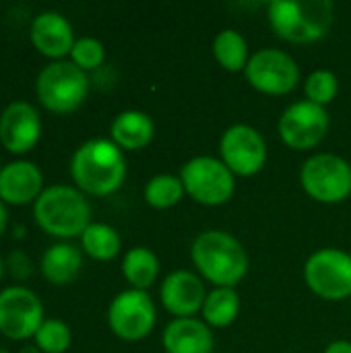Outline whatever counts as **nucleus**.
I'll return each mask as SVG.
<instances>
[{
    "label": "nucleus",
    "instance_id": "1",
    "mask_svg": "<svg viewBox=\"0 0 351 353\" xmlns=\"http://www.w3.org/2000/svg\"><path fill=\"white\" fill-rule=\"evenodd\" d=\"M70 172L74 182L89 194H112L126 176V161L118 145L95 139L87 141L72 155Z\"/></svg>",
    "mask_w": 351,
    "mask_h": 353
},
{
    "label": "nucleus",
    "instance_id": "2",
    "mask_svg": "<svg viewBox=\"0 0 351 353\" xmlns=\"http://www.w3.org/2000/svg\"><path fill=\"white\" fill-rule=\"evenodd\" d=\"M192 261L201 275L219 288H234L248 271L244 246L228 232H203L192 244Z\"/></svg>",
    "mask_w": 351,
    "mask_h": 353
},
{
    "label": "nucleus",
    "instance_id": "3",
    "mask_svg": "<svg viewBox=\"0 0 351 353\" xmlns=\"http://www.w3.org/2000/svg\"><path fill=\"white\" fill-rule=\"evenodd\" d=\"M275 33L294 43L321 39L333 23V4L327 0H275L269 4Z\"/></svg>",
    "mask_w": 351,
    "mask_h": 353
},
{
    "label": "nucleus",
    "instance_id": "4",
    "mask_svg": "<svg viewBox=\"0 0 351 353\" xmlns=\"http://www.w3.org/2000/svg\"><path fill=\"white\" fill-rule=\"evenodd\" d=\"M91 209L81 192L70 186H52L35 201V219L52 236L72 238L85 234Z\"/></svg>",
    "mask_w": 351,
    "mask_h": 353
},
{
    "label": "nucleus",
    "instance_id": "5",
    "mask_svg": "<svg viewBox=\"0 0 351 353\" xmlns=\"http://www.w3.org/2000/svg\"><path fill=\"white\" fill-rule=\"evenodd\" d=\"M89 91V79L83 68L70 62H54L37 77V97L52 112L77 110Z\"/></svg>",
    "mask_w": 351,
    "mask_h": 353
},
{
    "label": "nucleus",
    "instance_id": "6",
    "mask_svg": "<svg viewBox=\"0 0 351 353\" xmlns=\"http://www.w3.org/2000/svg\"><path fill=\"white\" fill-rule=\"evenodd\" d=\"M184 190L201 205H221L232 199L236 182L232 170L215 157H194L182 168Z\"/></svg>",
    "mask_w": 351,
    "mask_h": 353
},
{
    "label": "nucleus",
    "instance_id": "7",
    "mask_svg": "<svg viewBox=\"0 0 351 353\" xmlns=\"http://www.w3.org/2000/svg\"><path fill=\"white\" fill-rule=\"evenodd\" d=\"M300 180L304 190L321 203H341L351 192L350 163L331 153L310 157L300 172Z\"/></svg>",
    "mask_w": 351,
    "mask_h": 353
},
{
    "label": "nucleus",
    "instance_id": "8",
    "mask_svg": "<svg viewBox=\"0 0 351 353\" xmlns=\"http://www.w3.org/2000/svg\"><path fill=\"white\" fill-rule=\"evenodd\" d=\"M304 277L317 296L343 300L351 294V256L337 248H323L306 261Z\"/></svg>",
    "mask_w": 351,
    "mask_h": 353
},
{
    "label": "nucleus",
    "instance_id": "9",
    "mask_svg": "<svg viewBox=\"0 0 351 353\" xmlns=\"http://www.w3.org/2000/svg\"><path fill=\"white\" fill-rule=\"evenodd\" d=\"M244 70L250 85L269 95L290 93L300 79V68L296 60L290 54L273 48L252 54Z\"/></svg>",
    "mask_w": 351,
    "mask_h": 353
},
{
    "label": "nucleus",
    "instance_id": "10",
    "mask_svg": "<svg viewBox=\"0 0 351 353\" xmlns=\"http://www.w3.org/2000/svg\"><path fill=\"white\" fill-rule=\"evenodd\" d=\"M43 325V306L39 298L25 288H6L0 292V333L10 339H27Z\"/></svg>",
    "mask_w": 351,
    "mask_h": 353
},
{
    "label": "nucleus",
    "instance_id": "11",
    "mask_svg": "<svg viewBox=\"0 0 351 353\" xmlns=\"http://www.w3.org/2000/svg\"><path fill=\"white\" fill-rule=\"evenodd\" d=\"M108 321L118 337L139 341L147 337L155 325V304L143 290L122 292L110 304Z\"/></svg>",
    "mask_w": 351,
    "mask_h": 353
},
{
    "label": "nucleus",
    "instance_id": "12",
    "mask_svg": "<svg viewBox=\"0 0 351 353\" xmlns=\"http://www.w3.org/2000/svg\"><path fill=\"white\" fill-rule=\"evenodd\" d=\"M329 130V114L323 105L312 101H298L290 105L279 120V134L292 149L317 147Z\"/></svg>",
    "mask_w": 351,
    "mask_h": 353
},
{
    "label": "nucleus",
    "instance_id": "13",
    "mask_svg": "<svg viewBox=\"0 0 351 353\" xmlns=\"http://www.w3.org/2000/svg\"><path fill=\"white\" fill-rule=\"evenodd\" d=\"M223 163L238 176H252L267 161V145L259 130L246 124L230 126L221 137Z\"/></svg>",
    "mask_w": 351,
    "mask_h": 353
},
{
    "label": "nucleus",
    "instance_id": "14",
    "mask_svg": "<svg viewBox=\"0 0 351 353\" xmlns=\"http://www.w3.org/2000/svg\"><path fill=\"white\" fill-rule=\"evenodd\" d=\"M41 132L39 114L25 101L10 103L0 116V141L12 153L29 151Z\"/></svg>",
    "mask_w": 351,
    "mask_h": 353
},
{
    "label": "nucleus",
    "instance_id": "15",
    "mask_svg": "<svg viewBox=\"0 0 351 353\" xmlns=\"http://www.w3.org/2000/svg\"><path fill=\"white\" fill-rule=\"evenodd\" d=\"M205 300V288L190 271H176L161 285V302L178 319H190Z\"/></svg>",
    "mask_w": 351,
    "mask_h": 353
},
{
    "label": "nucleus",
    "instance_id": "16",
    "mask_svg": "<svg viewBox=\"0 0 351 353\" xmlns=\"http://www.w3.org/2000/svg\"><path fill=\"white\" fill-rule=\"evenodd\" d=\"M31 39L35 48L52 58H60L66 52H72V27L58 12H41L31 25Z\"/></svg>",
    "mask_w": 351,
    "mask_h": 353
},
{
    "label": "nucleus",
    "instance_id": "17",
    "mask_svg": "<svg viewBox=\"0 0 351 353\" xmlns=\"http://www.w3.org/2000/svg\"><path fill=\"white\" fill-rule=\"evenodd\" d=\"M41 190V172L29 161H14L0 172V199L10 205H23Z\"/></svg>",
    "mask_w": 351,
    "mask_h": 353
},
{
    "label": "nucleus",
    "instance_id": "18",
    "mask_svg": "<svg viewBox=\"0 0 351 353\" xmlns=\"http://www.w3.org/2000/svg\"><path fill=\"white\" fill-rule=\"evenodd\" d=\"M163 347L168 353H211L213 335L197 319H176L163 331Z\"/></svg>",
    "mask_w": 351,
    "mask_h": 353
},
{
    "label": "nucleus",
    "instance_id": "19",
    "mask_svg": "<svg viewBox=\"0 0 351 353\" xmlns=\"http://www.w3.org/2000/svg\"><path fill=\"white\" fill-rule=\"evenodd\" d=\"M155 132L153 120L139 110H128L116 116L112 122V137L124 149H143L151 143Z\"/></svg>",
    "mask_w": 351,
    "mask_h": 353
},
{
    "label": "nucleus",
    "instance_id": "20",
    "mask_svg": "<svg viewBox=\"0 0 351 353\" xmlns=\"http://www.w3.org/2000/svg\"><path fill=\"white\" fill-rule=\"evenodd\" d=\"M81 252L70 244H56L46 250L41 271L52 283H70L81 269Z\"/></svg>",
    "mask_w": 351,
    "mask_h": 353
},
{
    "label": "nucleus",
    "instance_id": "21",
    "mask_svg": "<svg viewBox=\"0 0 351 353\" xmlns=\"http://www.w3.org/2000/svg\"><path fill=\"white\" fill-rule=\"evenodd\" d=\"M122 271H124V277L134 285V290H145L155 281L159 273V263H157V256L149 248L139 246V248L128 250L122 263Z\"/></svg>",
    "mask_w": 351,
    "mask_h": 353
},
{
    "label": "nucleus",
    "instance_id": "22",
    "mask_svg": "<svg viewBox=\"0 0 351 353\" xmlns=\"http://www.w3.org/2000/svg\"><path fill=\"white\" fill-rule=\"evenodd\" d=\"M213 54H215L217 62L225 70H232V72L242 70L248 64L246 39L234 29H223L221 33H217V37L213 41Z\"/></svg>",
    "mask_w": 351,
    "mask_h": 353
},
{
    "label": "nucleus",
    "instance_id": "23",
    "mask_svg": "<svg viewBox=\"0 0 351 353\" xmlns=\"http://www.w3.org/2000/svg\"><path fill=\"white\" fill-rule=\"evenodd\" d=\"M240 310V298L234 288H219L211 292L203 304V316L213 327H228L236 321Z\"/></svg>",
    "mask_w": 351,
    "mask_h": 353
},
{
    "label": "nucleus",
    "instance_id": "24",
    "mask_svg": "<svg viewBox=\"0 0 351 353\" xmlns=\"http://www.w3.org/2000/svg\"><path fill=\"white\" fill-rule=\"evenodd\" d=\"M83 248L97 261H110L120 250V236L106 223H91L83 234Z\"/></svg>",
    "mask_w": 351,
    "mask_h": 353
},
{
    "label": "nucleus",
    "instance_id": "25",
    "mask_svg": "<svg viewBox=\"0 0 351 353\" xmlns=\"http://www.w3.org/2000/svg\"><path fill=\"white\" fill-rule=\"evenodd\" d=\"M184 194V184L180 178L170 174H159L151 178L145 186V201L155 209L174 207Z\"/></svg>",
    "mask_w": 351,
    "mask_h": 353
},
{
    "label": "nucleus",
    "instance_id": "26",
    "mask_svg": "<svg viewBox=\"0 0 351 353\" xmlns=\"http://www.w3.org/2000/svg\"><path fill=\"white\" fill-rule=\"evenodd\" d=\"M37 347L46 353H62L70 345V329L60 321H43L35 333Z\"/></svg>",
    "mask_w": 351,
    "mask_h": 353
},
{
    "label": "nucleus",
    "instance_id": "27",
    "mask_svg": "<svg viewBox=\"0 0 351 353\" xmlns=\"http://www.w3.org/2000/svg\"><path fill=\"white\" fill-rule=\"evenodd\" d=\"M339 89L337 77L331 70H317L306 81V97L317 105H327L335 99Z\"/></svg>",
    "mask_w": 351,
    "mask_h": 353
},
{
    "label": "nucleus",
    "instance_id": "28",
    "mask_svg": "<svg viewBox=\"0 0 351 353\" xmlns=\"http://www.w3.org/2000/svg\"><path fill=\"white\" fill-rule=\"evenodd\" d=\"M70 54H72L74 64L79 68H83V70L97 68L103 62V58H106V52H103L101 41H97L93 37H83V39L74 41Z\"/></svg>",
    "mask_w": 351,
    "mask_h": 353
},
{
    "label": "nucleus",
    "instance_id": "29",
    "mask_svg": "<svg viewBox=\"0 0 351 353\" xmlns=\"http://www.w3.org/2000/svg\"><path fill=\"white\" fill-rule=\"evenodd\" d=\"M325 353H351L350 341H333Z\"/></svg>",
    "mask_w": 351,
    "mask_h": 353
},
{
    "label": "nucleus",
    "instance_id": "30",
    "mask_svg": "<svg viewBox=\"0 0 351 353\" xmlns=\"http://www.w3.org/2000/svg\"><path fill=\"white\" fill-rule=\"evenodd\" d=\"M4 228H6V211H4V207L0 203V234L4 232Z\"/></svg>",
    "mask_w": 351,
    "mask_h": 353
},
{
    "label": "nucleus",
    "instance_id": "31",
    "mask_svg": "<svg viewBox=\"0 0 351 353\" xmlns=\"http://www.w3.org/2000/svg\"><path fill=\"white\" fill-rule=\"evenodd\" d=\"M21 353H37V352H35V350H31V347H29V350H23V352H21Z\"/></svg>",
    "mask_w": 351,
    "mask_h": 353
},
{
    "label": "nucleus",
    "instance_id": "32",
    "mask_svg": "<svg viewBox=\"0 0 351 353\" xmlns=\"http://www.w3.org/2000/svg\"><path fill=\"white\" fill-rule=\"evenodd\" d=\"M0 277H2V261H0Z\"/></svg>",
    "mask_w": 351,
    "mask_h": 353
},
{
    "label": "nucleus",
    "instance_id": "33",
    "mask_svg": "<svg viewBox=\"0 0 351 353\" xmlns=\"http://www.w3.org/2000/svg\"><path fill=\"white\" fill-rule=\"evenodd\" d=\"M0 353H8V352H6V350H2V347H0Z\"/></svg>",
    "mask_w": 351,
    "mask_h": 353
}]
</instances>
